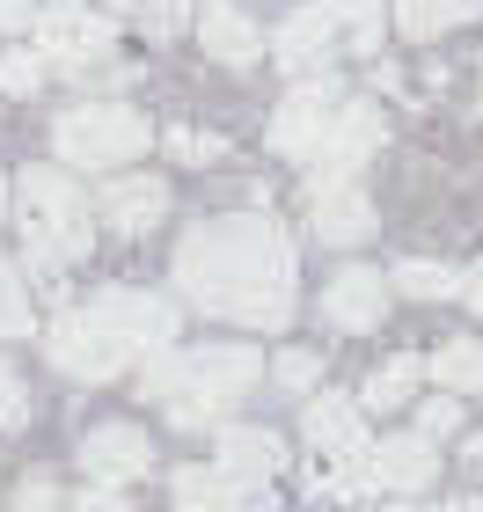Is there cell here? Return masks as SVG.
<instances>
[{"label": "cell", "mask_w": 483, "mask_h": 512, "mask_svg": "<svg viewBox=\"0 0 483 512\" xmlns=\"http://www.w3.org/2000/svg\"><path fill=\"white\" fill-rule=\"evenodd\" d=\"M176 286L205 315H235L249 330H279L293 315V242L279 220H198L176 249Z\"/></svg>", "instance_id": "cell-1"}, {"label": "cell", "mask_w": 483, "mask_h": 512, "mask_svg": "<svg viewBox=\"0 0 483 512\" xmlns=\"http://www.w3.org/2000/svg\"><path fill=\"white\" fill-rule=\"evenodd\" d=\"M257 352H242V344H198V352H169L147 366V395L154 403L176 410V425H213L227 403H242L249 388H257Z\"/></svg>", "instance_id": "cell-2"}, {"label": "cell", "mask_w": 483, "mask_h": 512, "mask_svg": "<svg viewBox=\"0 0 483 512\" xmlns=\"http://www.w3.org/2000/svg\"><path fill=\"white\" fill-rule=\"evenodd\" d=\"M15 220H22V235H30V256H52V264H74V256L96 249L88 198L59 169H22L15 176Z\"/></svg>", "instance_id": "cell-3"}, {"label": "cell", "mask_w": 483, "mask_h": 512, "mask_svg": "<svg viewBox=\"0 0 483 512\" xmlns=\"http://www.w3.org/2000/svg\"><path fill=\"white\" fill-rule=\"evenodd\" d=\"M52 147H59V161H74V169H125V161H140L154 147V132H147L140 110H125V103H81L52 125Z\"/></svg>", "instance_id": "cell-4"}, {"label": "cell", "mask_w": 483, "mask_h": 512, "mask_svg": "<svg viewBox=\"0 0 483 512\" xmlns=\"http://www.w3.org/2000/svg\"><path fill=\"white\" fill-rule=\"evenodd\" d=\"M88 315H96L103 330L125 344V352H169V344H176V300L140 293V286L96 293V300H88Z\"/></svg>", "instance_id": "cell-5"}, {"label": "cell", "mask_w": 483, "mask_h": 512, "mask_svg": "<svg viewBox=\"0 0 483 512\" xmlns=\"http://www.w3.org/2000/svg\"><path fill=\"white\" fill-rule=\"evenodd\" d=\"M110 44H118V30H110L103 15H88V8H44L37 15V52L59 66V74H96V66L110 59Z\"/></svg>", "instance_id": "cell-6"}, {"label": "cell", "mask_w": 483, "mask_h": 512, "mask_svg": "<svg viewBox=\"0 0 483 512\" xmlns=\"http://www.w3.org/2000/svg\"><path fill=\"white\" fill-rule=\"evenodd\" d=\"M44 352H52V366H59V374H74V381H110V374H118V366L132 359V352H125V344L110 337L88 308L59 315L52 330H44Z\"/></svg>", "instance_id": "cell-7"}, {"label": "cell", "mask_w": 483, "mask_h": 512, "mask_svg": "<svg viewBox=\"0 0 483 512\" xmlns=\"http://www.w3.org/2000/svg\"><path fill=\"white\" fill-rule=\"evenodd\" d=\"M337 81H322V74H308L293 96L279 103V118H271V147L279 154H293V161H308L315 147H322V132H330V118H337Z\"/></svg>", "instance_id": "cell-8"}, {"label": "cell", "mask_w": 483, "mask_h": 512, "mask_svg": "<svg viewBox=\"0 0 483 512\" xmlns=\"http://www.w3.org/2000/svg\"><path fill=\"white\" fill-rule=\"evenodd\" d=\"M374 147H381V110L374 103H337V118L322 132V147L308 154V169H315V183H344Z\"/></svg>", "instance_id": "cell-9"}, {"label": "cell", "mask_w": 483, "mask_h": 512, "mask_svg": "<svg viewBox=\"0 0 483 512\" xmlns=\"http://www.w3.org/2000/svg\"><path fill=\"white\" fill-rule=\"evenodd\" d=\"M81 469L118 491V483H132V476L154 469V439L140 425H96V432L81 439Z\"/></svg>", "instance_id": "cell-10"}, {"label": "cell", "mask_w": 483, "mask_h": 512, "mask_svg": "<svg viewBox=\"0 0 483 512\" xmlns=\"http://www.w3.org/2000/svg\"><path fill=\"white\" fill-rule=\"evenodd\" d=\"M322 315H330L337 330H352V337L381 330V315H388V278H381V271H366V264L337 271V278H330V293H322Z\"/></svg>", "instance_id": "cell-11"}, {"label": "cell", "mask_w": 483, "mask_h": 512, "mask_svg": "<svg viewBox=\"0 0 483 512\" xmlns=\"http://www.w3.org/2000/svg\"><path fill=\"white\" fill-rule=\"evenodd\" d=\"M308 447L330 454L337 469H359L366 461V417H359L352 395H315L308 403Z\"/></svg>", "instance_id": "cell-12"}, {"label": "cell", "mask_w": 483, "mask_h": 512, "mask_svg": "<svg viewBox=\"0 0 483 512\" xmlns=\"http://www.w3.org/2000/svg\"><path fill=\"white\" fill-rule=\"evenodd\" d=\"M366 483H381V491H425L432 476H440V454H432V439L425 432H410V439H381V447H366Z\"/></svg>", "instance_id": "cell-13"}, {"label": "cell", "mask_w": 483, "mask_h": 512, "mask_svg": "<svg viewBox=\"0 0 483 512\" xmlns=\"http://www.w3.org/2000/svg\"><path fill=\"white\" fill-rule=\"evenodd\" d=\"M161 213H169V183H154V176H118V183H103V220L118 227V235H154Z\"/></svg>", "instance_id": "cell-14"}, {"label": "cell", "mask_w": 483, "mask_h": 512, "mask_svg": "<svg viewBox=\"0 0 483 512\" xmlns=\"http://www.w3.org/2000/svg\"><path fill=\"white\" fill-rule=\"evenodd\" d=\"M308 191H315V235L322 242H366L374 235V205L352 183H308Z\"/></svg>", "instance_id": "cell-15"}, {"label": "cell", "mask_w": 483, "mask_h": 512, "mask_svg": "<svg viewBox=\"0 0 483 512\" xmlns=\"http://www.w3.org/2000/svg\"><path fill=\"white\" fill-rule=\"evenodd\" d=\"M220 469H235L242 483H264L286 469V439L279 432H257V425H227L220 432Z\"/></svg>", "instance_id": "cell-16"}, {"label": "cell", "mask_w": 483, "mask_h": 512, "mask_svg": "<svg viewBox=\"0 0 483 512\" xmlns=\"http://www.w3.org/2000/svg\"><path fill=\"white\" fill-rule=\"evenodd\" d=\"M176 512H249V483L235 469H176Z\"/></svg>", "instance_id": "cell-17"}, {"label": "cell", "mask_w": 483, "mask_h": 512, "mask_svg": "<svg viewBox=\"0 0 483 512\" xmlns=\"http://www.w3.org/2000/svg\"><path fill=\"white\" fill-rule=\"evenodd\" d=\"M198 37H205V52H213L220 66H249V59L264 52L257 22H249V15H235V8H227V0H213V8L198 15Z\"/></svg>", "instance_id": "cell-18"}, {"label": "cell", "mask_w": 483, "mask_h": 512, "mask_svg": "<svg viewBox=\"0 0 483 512\" xmlns=\"http://www.w3.org/2000/svg\"><path fill=\"white\" fill-rule=\"evenodd\" d=\"M279 59H286V74H322V66H330V15L293 8L286 30H279Z\"/></svg>", "instance_id": "cell-19"}, {"label": "cell", "mask_w": 483, "mask_h": 512, "mask_svg": "<svg viewBox=\"0 0 483 512\" xmlns=\"http://www.w3.org/2000/svg\"><path fill=\"white\" fill-rule=\"evenodd\" d=\"M476 15H483V0H403V8H396V30H403L410 44H425V37L454 30V22H476Z\"/></svg>", "instance_id": "cell-20"}, {"label": "cell", "mask_w": 483, "mask_h": 512, "mask_svg": "<svg viewBox=\"0 0 483 512\" xmlns=\"http://www.w3.org/2000/svg\"><path fill=\"white\" fill-rule=\"evenodd\" d=\"M418 374H425V359H410V352H403V359H388L381 374L366 381V395H359V403H366V410H396V403H410Z\"/></svg>", "instance_id": "cell-21"}, {"label": "cell", "mask_w": 483, "mask_h": 512, "mask_svg": "<svg viewBox=\"0 0 483 512\" xmlns=\"http://www.w3.org/2000/svg\"><path fill=\"white\" fill-rule=\"evenodd\" d=\"M396 293H410V300H462V271L454 264H396Z\"/></svg>", "instance_id": "cell-22"}, {"label": "cell", "mask_w": 483, "mask_h": 512, "mask_svg": "<svg viewBox=\"0 0 483 512\" xmlns=\"http://www.w3.org/2000/svg\"><path fill=\"white\" fill-rule=\"evenodd\" d=\"M432 374H440V388H454V395H483V344H447L440 359H432Z\"/></svg>", "instance_id": "cell-23"}, {"label": "cell", "mask_w": 483, "mask_h": 512, "mask_svg": "<svg viewBox=\"0 0 483 512\" xmlns=\"http://www.w3.org/2000/svg\"><path fill=\"white\" fill-rule=\"evenodd\" d=\"M315 8L352 30V52H374L381 44V0H315Z\"/></svg>", "instance_id": "cell-24"}, {"label": "cell", "mask_w": 483, "mask_h": 512, "mask_svg": "<svg viewBox=\"0 0 483 512\" xmlns=\"http://www.w3.org/2000/svg\"><path fill=\"white\" fill-rule=\"evenodd\" d=\"M22 330H30V293H22L15 264L0 256V337H22Z\"/></svg>", "instance_id": "cell-25"}, {"label": "cell", "mask_w": 483, "mask_h": 512, "mask_svg": "<svg viewBox=\"0 0 483 512\" xmlns=\"http://www.w3.org/2000/svg\"><path fill=\"white\" fill-rule=\"evenodd\" d=\"M44 81V52H8L0 59V96H37Z\"/></svg>", "instance_id": "cell-26"}, {"label": "cell", "mask_w": 483, "mask_h": 512, "mask_svg": "<svg viewBox=\"0 0 483 512\" xmlns=\"http://www.w3.org/2000/svg\"><path fill=\"white\" fill-rule=\"evenodd\" d=\"M110 8H132L147 30H176L183 22V0H110Z\"/></svg>", "instance_id": "cell-27"}, {"label": "cell", "mask_w": 483, "mask_h": 512, "mask_svg": "<svg viewBox=\"0 0 483 512\" xmlns=\"http://www.w3.org/2000/svg\"><path fill=\"white\" fill-rule=\"evenodd\" d=\"M22 417H30V395H22V381L8 374V366H0V432H15Z\"/></svg>", "instance_id": "cell-28"}, {"label": "cell", "mask_w": 483, "mask_h": 512, "mask_svg": "<svg viewBox=\"0 0 483 512\" xmlns=\"http://www.w3.org/2000/svg\"><path fill=\"white\" fill-rule=\"evenodd\" d=\"M15 512H59V491H52L44 476H30V483L15 491Z\"/></svg>", "instance_id": "cell-29"}, {"label": "cell", "mask_w": 483, "mask_h": 512, "mask_svg": "<svg viewBox=\"0 0 483 512\" xmlns=\"http://www.w3.org/2000/svg\"><path fill=\"white\" fill-rule=\"evenodd\" d=\"M315 366H322L315 352H286V359H279V381H286V388H315Z\"/></svg>", "instance_id": "cell-30"}, {"label": "cell", "mask_w": 483, "mask_h": 512, "mask_svg": "<svg viewBox=\"0 0 483 512\" xmlns=\"http://www.w3.org/2000/svg\"><path fill=\"white\" fill-rule=\"evenodd\" d=\"M169 154H176V161H213V154H220V139H198V132H169Z\"/></svg>", "instance_id": "cell-31"}, {"label": "cell", "mask_w": 483, "mask_h": 512, "mask_svg": "<svg viewBox=\"0 0 483 512\" xmlns=\"http://www.w3.org/2000/svg\"><path fill=\"white\" fill-rule=\"evenodd\" d=\"M454 417H462V410H454V395H440V403L418 410V432H425V439H432V432H454Z\"/></svg>", "instance_id": "cell-32"}, {"label": "cell", "mask_w": 483, "mask_h": 512, "mask_svg": "<svg viewBox=\"0 0 483 512\" xmlns=\"http://www.w3.org/2000/svg\"><path fill=\"white\" fill-rule=\"evenodd\" d=\"M74 512H132V505H125V498H118V491H110V483H103V491H88V498H81Z\"/></svg>", "instance_id": "cell-33"}, {"label": "cell", "mask_w": 483, "mask_h": 512, "mask_svg": "<svg viewBox=\"0 0 483 512\" xmlns=\"http://www.w3.org/2000/svg\"><path fill=\"white\" fill-rule=\"evenodd\" d=\"M462 300H469V308L483 315V264H476V271H462Z\"/></svg>", "instance_id": "cell-34"}, {"label": "cell", "mask_w": 483, "mask_h": 512, "mask_svg": "<svg viewBox=\"0 0 483 512\" xmlns=\"http://www.w3.org/2000/svg\"><path fill=\"white\" fill-rule=\"evenodd\" d=\"M22 15H30V0H0V22H8V30H15Z\"/></svg>", "instance_id": "cell-35"}, {"label": "cell", "mask_w": 483, "mask_h": 512, "mask_svg": "<svg viewBox=\"0 0 483 512\" xmlns=\"http://www.w3.org/2000/svg\"><path fill=\"white\" fill-rule=\"evenodd\" d=\"M469 469H476V476H483V432H476V439H469Z\"/></svg>", "instance_id": "cell-36"}, {"label": "cell", "mask_w": 483, "mask_h": 512, "mask_svg": "<svg viewBox=\"0 0 483 512\" xmlns=\"http://www.w3.org/2000/svg\"><path fill=\"white\" fill-rule=\"evenodd\" d=\"M454 512H483V498H462V505H454Z\"/></svg>", "instance_id": "cell-37"}, {"label": "cell", "mask_w": 483, "mask_h": 512, "mask_svg": "<svg viewBox=\"0 0 483 512\" xmlns=\"http://www.w3.org/2000/svg\"><path fill=\"white\" fill-rule=\"evenodd\" d=\"M0 213H8V191H0Z\"/></svg>", "instance_id": "cell-38"}]
</instances>
